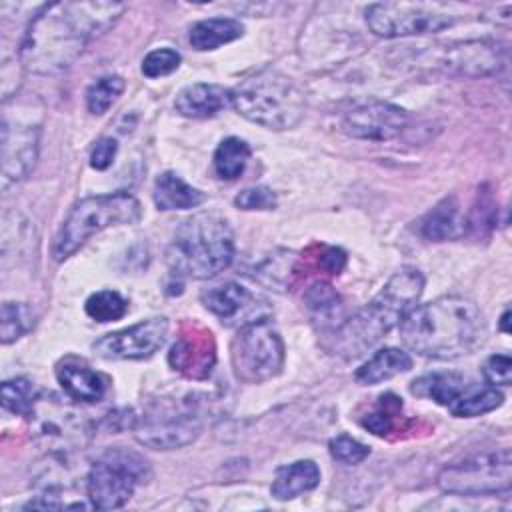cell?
Returning <instances> with one entry per match:
<instances>
[{
  "label": "cell",
  "mask_w": 512,
  "mask_h": 512,
  "mask_svg": "<svg viewBox=\"0 0 512 512\" xmlns=\"http://www.w3.org/2000/svg\"><path fill=\"white\" fill-rule=\"evenodd\" d=\"M508 50L496 42L474 40L450 46L444 54V68L464 76H488L506 66Z\"/></svg>",
  "instance_id": "obj_18"
},
{
  "label": "cell",
  "mask_w": 512,
  "mask_h": 512,
  "mask_svg": "<svg viewBox=\"0 0 512 512\" xmlns=\"http://www.w3.org/2000/svg\"><path fill=\"white\" fill-rule=\"evenodd\" d=\"M34 422V432L38 440L50 448H68L72 444H82L88 434V420L76 408L64 404L56 396L36 398L32 412L28 414Z\"/></svg>",
  "instance_id": "obj_12"
},
{
  "label": "cell",
  "mask_w": 512,
  "mask_h": 512,
  "mask_svg": "<svg viewBox=\"0 0 512 512\" xmlns=\"http://www.w3.org/2000/svg\"><path fill=\"white\" fill-rule=\"evenodd\" d=\"M244 34V26L236 18H206L190 28V44L194 50H216L222 44L238 40Z\"/></svg>",
  "instance_id": "obj_26"
},
{
  "label": "cell",
  "mask_w": 512,
  "mask_h": 512,
  "mask_svg": "<svg viewBox=\"0 0 512 512\" xmlns=\"http://www.w3.org/2000/svg\"><path fill=\"white\" fill-rule=\"evenodd\" d=\"M234 234L230 224L210 212L186 218L174 232L166 262L176 276L206 280L232 264Z\"/></svg>",
  "instance_id": "obj_4"
},
{
  "label": "cell",
  "mask_w": 512,
  "mask_h": 512,
  "mask_svg": "<svg viewBox=\"0 0 512 512\" xmlns=\"http://www.w3.org/2000/svg\"><path fill=\"white\" fill-rule=\"evenodd\" d=\"M84 310L96 322H112L126 314L128 300L116 290H98L88 296Z\"/></svg>",
  "instance_id": "obj_32"
},
{
  "label": "cell",
  "mask_w": 512,
  "mask_h": 512,
  "mask_svg": "<svg viewBox=\"0 0 512 512\" xmlns=\"http://www.w3.org/2000/svg\"><path fill=\"white\" fill-rule=\"evenodd\" d=\"M412 368V358L408 352L388 346L374 352L354 374L356 382L360 384H378L384 380H390L402 372H408Z\"/></svg>",
  "instance_id": "obj_25"
},
{
  "label": "cell",
  "mask_w": 512,
  "mask_h": 512,
  "mask_svg": "<svg viewBox=\"0 0 512 512\" xmlns=\"http://www.w3.org/2000/svg\"><path fill=\"white\" fill-rule=\"evenodd\" d=\"M486 336L480 308L464 296H440L414 306L400 322V338L418 356L454 360L476 350Z\"/></svg>",
  "instance_id": "obj_2"
},
{
  "label": "cell",
  "mask_w": 512,
  "mask_h": 512,
  "mask_svg": "<svg viewBox=\"0 0 512 512\" xmlns=\"http://www.w3.org/2000/svg\"><path fill=\"white\" fill-rule=\"evenodd\" d=\"M466 388V380L454 372H434L420 376L410 384V392L420 398H430L440 406H450Z\"/></svg>",
  "instance_id": "obj_27"
},
{
  "label": "cell",
  "mask_w": 512,
  "mask_h": 512,
  "mask_svg": "<svg viewBox=\"0 0 512 512\" xmlns=\"http://www.w3.org/2000/svg\"><path fill=\"white\" fill-rule=\"evenodd\" d=\"M56 378L70 400L76 402H98L104 398L108 390V378L94 368H90L84 360L64 358L56 366Z\"/></svg>",
  "instance_id": "obj_19"
},
{
  "label": "cell",
  "mask_w": 512,
  "mask_h": 512,
  "mask_svg": "<svg viewBox=\"0 0 512 512\" xmlns=\"http://www.w3.org/2000/svg\"><path fill=\"white\" fill-rule=\"evenodd\" d=\"M422 290V272L414 266H402L364 308L330 332L328 350L344 360L362 356L402 322Z\"/></svg>",
  "instance_id": "obj_3"
},
{
  "label": "cell",
  "mask_w": 512,
  "mask_h": 512,
  "mask_svg": "<svg viewBox=\"0 0 512 512\" xmlns=\"http://www.w3.org/2000/svg\"><path fill=\"white\" fill-rule=\"evenodd\" d=\"M456 14L444 4L414 2H378L368 6L366 24L382 38H404L440 32L456 22Z\"/></svg>",
  "instance_id": "obj_11"
},
{
  "label": "cell",
  "mask_w": 512,
  "mask_h": 512,
  "mask_svg": "<svg viewBox=\"0 0 512 512\" xmlns=\"http://www.w3.org/2000/svg\"><path fill=\"white\" fill-rule=\"evenodd\" d=\"M204 426L200 404L192 398H158L134 416V438L154 450H174L194 442Z\"/></svg>",
  "instance_id": "obj_7"
},
{
  "label": "cell",
  "mask_w": 512,
  "mask_h": 512,
  "mask_svg": "<svg viewBox=\"0 0 512 512\" xmlns=\"http://www.w3.org/2000/svg\"><path fill=\"white\" fill-rule=\"evenodd\" d=\"M116 152H118V144H116L114 138H108V136L100 138V140L94 144L92 152H90V166H92L94 170H106V168H110V164H112L114 158H116Z\"/></svg>",
  "instance_id": "obj_39"
},
{
  "label": "cell",
  "mask_w": 512,
  "mask_h": 512,
  "mask_svg": "<svg viewBox=\"0 0 512 512\" xmlns=\"http://www.w3.org/2000/svg\"><path fill=\"white\" fill-rule=\"evenodd\" d=\"M508 318H510V310L506 308V310H504V314H502V318H500V330H502V332H506V334L510 332V326H508Z\"/></svg>",
  "instance_id": "obj_41"
},
{
  "label": "cell",
  "mask_w": 512,
  "mask_h": 512,
  "mask_svg": "<svg viewBox=\"0 0 512 512\" xmlns=\"http://www.w3.org/2000/svg\"><path fill=\"white\" fill-rule=\"evenodd\" d=\"M200 300L208 312L232 326H246L250 322L264 320L268 314V308L264 306L268 302L238 282L210 286L202 290Z\"/></svg>",
  "instance_id": "obj_15"
},
{
  "label": "cell",
  "mask_w": 512,
  "mask_h": 512,
  "mask_svg": "<svg viewBox=\"0 0 512 512\" xmlns=\"http://www.w3.org/2000/svg\"><path fill=\"white\" fill-rule=\"evenodd\" d=\"M304 306L316 326L324 332L336 330L342 320V300L340 294L328 282H314L304 292Z\"/></svg>",
  "instance_id": "obj_24"
},
{
  "label": "cell",
  "mask_w": 512,
  "mask_h": 512,
  "mask_svg": "<svg viewBox=\"0 0 512 512\" xmlns=\"http://www.w3.org/2000/svg\"><path fill=\"white\" fill-rule=\"evenodd\" d=\"M166 334L168 320L164 316H154L102 336L92 348L106 360H142L162 348Z\"/></svg>",
  "instance_id": "obj_13"
},
{
  "label": "cell",
  "mask_w": 512,
  "mask_h": 512,
  "mask_svg": "<svg viewBox=\"0 0 512 512\" xmlns=\"http://www.w3.org/2000/svg\"><path fill=\"white\" fill-rule=\"evenodd\" d=\"M34 326L32 310L22 302H4L0 310V340L10 344Z\"/></svg>",
  "instance_id": "obj_30"
},
{
  "label": "cell",
  "mask_w": 512,
  "mask_h": 512,
  "mask_svg": "<svg viewBox=\"0 0 512 512\" xmlns=\"http://www.w3.org/2000/svg\"><path fill=\"white\" fill-rule=\"evenodd\" d=\"M320 484V468L312 460H296L280 466L274 474L270 492L276 500H292Z\"/></svg>",
  "instance_id": "obj_22"
},
{
  "label": "cell",
  "mask_w": 512,
  "mask_h": 512,
  "mask_svg": "<svg viewBox=\"0 0 512 512\" xmlns=\"http://www.w3.org/2000/svg\"><path fill=\"white\" fill-rule=\"evenodd\" d=\"M250 158V146L236 136L224 138L214 152V172L220 180L232 182L242 176Z\"/></svg>",
  "instance_id": "obj_29"
},
{
  "label": "cell",
  "mask_w": 512,
  "mask_h": 512,
  "mask_svg": "<svg viewBox=\"0 0 512 512\" xmlns=\"http://www.w3.org/2000/svg\"><path fill=\"white\" fill-rule=\"evenodd\" d=\"M36 390L28 378H12L2 384V406L20 416H28L36 404Z\"/></svg>",
  "instance_id": "obj_33"
},
{
  "label": "cell",
  "mask_w": 512,
  "mask_h": 512,
  "mask_svg": "<svg viewBox=\"0 0 512 512\" xmlns=\"http://www.w3.org/2000/svg\"><path fill=\"white\" fill-rule=\"evenodd\" d=\"M230 104L254 124L268 130H288L304 118L306 96L290 76L266 68L232 88Z\"/></svg>",
  "instance_id": "obj_5"
},
{
  "label": "cell",
  "mask_w": 512,
  "mask_h": 512,
  "mask_svg": "<svg viewBox=\"0 0 512 512\" xmlns=\"http://www.w3.org/2000/svg\"><path fill=\"white\" fill-rule=\"evenodd\" d=\"M152 198L158 210H188V208H196L200 206L206 196L190 186L186 180H182L176 172H162L156 180H154V190H152Z\"/></svg>",
  "instance_id": "obj_23"
},
{
  "label": "cell",
  "mask_w": 512,
  "mask_h": 512,
  "mask_svg": "<svg viewBox=\"0 0 512 512\" xmlns=\"http://www.w3.org/2000/svg\"><path fill=\"white\" fill-rule=\"evenodd\" d=\"M142 216L140 202L128 192L88 196L74 204L64 218L52 246V256L62 262L94 234L120 224H134Z\"/></svg>",
  "instance_id": "obj_6"
},
{
  "label": "cell",
  "mask_w": 512,
  "mask_h": 512,
  "mask_svg": "<svg viewBox=\"0 0 512 512\" xmlns=\"http://www.w3.org/2000/svg\"><path fill=\"white\" fill-rule=\"evenodd\" d=\"M502 402H504V394L496 390V386L478 388V386L466 384V388L448 406V410L452 412V416H458V418H474V416H482L496 410L498 406H502Z\"/></svg>",
  "instance_id": "obj_28"
},
{
  "label": "cell",
  "mask_w": 512,
  "mask_h": 512,
  "mask_svg": "<svg viewBox=\"0 0 512 512\" xmlns=\"http://www.w3.org/2000/svg\"><path fill=\"white\" fill-rule=\"evenodd\" d=\"M316 266H318L322 272L340 274L342 268L346 266V254H344V250H340V248L322 246V252L318 254Z\"/></svg>",
  "instance_id": "obj_40"
},
{
  "label": "cell",
  "mask_w": 512,
  "mask_h": 512,
  "mask_svg": "<svg viewBox=\"0 0 512 512\" xmlns=\"http://www.w3.org/2000/svg\"><path fill=\"white\" fill-rule=\"evenodd\" d=\"M408 126V112L396 104L370 100L350 112L342 120V130L358 140L386 142L396 138Z\"/></svg>",
  "instance_id": "obj_14"
},
{
  "label": "cell",
  "mask_w": 512,
  "mask_h": 512,
  "mask_svg": "<svg viewBox=\"0 0 512 512\" xmlns=\"http://www.w3.org/2000/svg\"><path fill=\"white\" fill-rule=\"evenodd\" d=\"M438 486L446 494L484 496L508 492L512 486V456L508 448L482 452L462 462L444 466Z\"/></svg>",
  "instance_id": "obj_10"
},
{
  "label": "cell",
  "mask_w": 512,
  "mask_h": 512,
  "mask_svg": "<svg viewBox=\"0 0 512 512\" xmlns=\"http://www.w3.org/2000/svg\"><path fill=\"white\" fill-rule=\"evenodd\" d=\"M148 478L150 466L144 456L126 448H108L88 470L86 496L98 510L122 508Z\"/></svg>",
  "instance_id": "obj_8"
},
{
  "label": "cell",
  "mask_w": 512,
  "mask_h": 512,
  "mask_svg": "<svg viewBox=\"0 0 512 512\" xmlns=\"http://www.w3.org/2000/svg\"><path fill=\"white\" fill-rule=\"evenodd\" d=\"M40 128L22 122L2 124V188L24 180L38 158Z\"/></svg>",
  "instance_id": "obj_16"
},
{
  "label": "cell",
  "mask_w": 512,
  "mask_h": 512,
  "mask_svg": "<svg viewBox=\"0 0 512 512\" xmlns=\"http://www.w3.org/2000/svg\"><path fill=\"white\" fill-rule=\"evenodd\" d=\"M124 78L116 76V74H108L98 78L96 82H92L86 90V106L90 114H104L116 100L118 96L124 92Z\"/></svg>",
  "instance_id": "obj_31"
},
{
  "label": "cell",
  "mask_w": 512,
  "mask_h": 512,
  "mask_svg": "<svg viewBox=\"0 0 512 512\" xmlns=\"http://www.w3.org/2000/svg\"><path fill=\"white\" fill-rule=\"evenodd\" d=\"M400 408H402L400 398H396L394 394H384L380 396L378 408L364 416L362 426L376 436H386L392 430V418L400 412Z\"/></svg>",
  "instance_id": "obj_34"
},
{
  "label": "cell",
  "mask_w": 512,
  "mask_h": 512,
  "mask_svg": "<svg viewBox=\"0 0 512 512\" xmlns=\"http://www.w3.org/2000/svg\"><path fill=\"white\" fill-rule=\"evenodd\" d=\"M180 54L172 48H156L142 60V74L148 78H160L172 74L180 66Z\"/></svg>",
  "instance_id": "obj_36"
},
{
  "label": "cell",
  "mask_w": 512,
  "mask_h": 512,
  "mask_svg": "<svg viewBox=\"0 0 512 512\" xmlns=\"http://www.w3.org/2000/svg\"><path fill=\"white\" fill-rule=\"evenodd\" d=\"M168 362L174 370H178L186 378H192V380L208 378L216 362V344H214L212 332L194 322L184 326L182 336L170 348Z\"/></svg>",
  "instance_id": "obj_17"
},
{
  "label": "cell",
  "mask_w": 512,
  "mask_h": 512,
  "mask_svg": "<svg viewBox=\"0 0 512 512\" xmlns=\"http://www.w3.org/2000/svg\"><path fill=\"white\" fill-rule=\"evenodd\" d=\"M466 228V218L456 196L440 200L420 222V234L432 242L456 240L464 236Z\"/></svg>",
  "instance_id": "obj_21"
},
{
  "label": "cell",
  "mask_w": 512,
  "mask_h": 512,
  "mask_svg": "<svg viewBox=\"0 0 512 512\" xmlns=\"http://www.w3.org/2000/svg\"><path fill=\"white\" fill-rule=\"evenodd\" d=\"M284 342L268 318L240 326L230 342V362L236 380L260 384L284 368Z\"/></svg>",
  "instance_id": "obj_9"
},
{
  "label": "cell",
  "mask_w": 512,
  "mask_h": 512,
  "mask_svg": "<svg viewBox=\"0 0 512 512\" xmlns=\"http://www.w3.org/2000/svg\"><path fill=\"white\" fill-rule=\"evenodd\" d=\"M482 376L490 386H508L512 380V358L508 354H492L482 364Z\"/></svg>",
  "instance_id": "obj_38"
},
{
  "label": "cell",
  "mask_w": 512,
  "mask_h": 512,
  "mask_svg": "<svg viewBox=\"0 0 512 512\" xmlns=\"http://www.w3.org/2000/svg\"><path fill=\"white\" fill-rule=\"evenodd\" d=\"M330 456L340 462V464H360L364 458H368L370 448L362 442H358L356 438L348 436V434H340L336 438L330 440L328 444Z\"/></svg>",
  "instance_id": "obj_35"
},
{
  "label": "cell",
  "mask_w": 512,
  "mask_h": 512,
  "mask_svg": "<svg viewBox=\"0 0 512 512\" xmlns=\"http://www.w3.org/2000/svg\"><path fill=\"white\" fill-rule=\"evenodd\" d=\"M122 2L68 0L42 6L30 20L18 58L32 74H60L68 70L86 46L110 30L124 14Z\"/></svg>",
  "instance_id": "obj_1"
},
{
  "label": "cell",
  "mask_w": 512,
  "mask_h": 512,
  "mask_svg": "<svg viewBox=\"0 0 512 512\" xmlns=\"http://www.w3.org/2000/svg\"><path fill=\"white\" fill-rule=\"evenodd\" d=\"M234 204L242 210H274L278 204V198L266 186H252V188H244L234 198Z\"/></svg>",
  "instance_id": "obj_37"
},
{
  "label": "cell",
  "mask_w": 512,
  "mask_h": 512,
  "mask_svg": "<svg viewBox=\"0 0 512 512\" xmlns=\"http://www.w3.org/2000/svg\"><path fill=\"white\" fill-rule=\"evenodd\" d=\"M230 104V90L218 84H206V82H194L184 86L176 100L174 108L184 118L204 120L216 116L222 108Z\"/></svg>",
  "instance_id": "obj_20"
}]
</instances>
